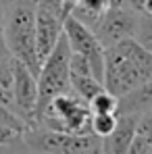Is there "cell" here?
Instances as JSON below:
<instances>
[{"instance_id": "obj_1", "label": "cell", "mask_w": 152, "mask_h": 154, "mask_svg": "<svg viewBox=\"0 0 152 154\" xmlns=\"http://www.w3.org/2000/svg\"><path fill=\"white\" fill-rule=\"evenodd\" d=\"M152 77V52L140 46L133 38L121 40L104 48L102 83L115 96H123L142 81Z\"/></svg>"}, {"instance_id": "obj_2", "label": "cell", "mask_w": 152, "mask_h": 154, "mask_svg": "<svg viewBox=\"0 0 152 154\" xmlns=\"http://www.w3.org/2000/svg\"><path fill=\"white\" fill-rule=\"evenodd\" d=\"M4 42L11 54L40 73V56L36 46V0H8L4 8Z\"/></svg>"}, {"instance_id": "obj_3", "label": "cell", "mask_w": 152, "mask_h": 154, "mask_svg": "<svg viewBox=\"0 0 152 154\" xmlns=\"http://www.w3.org/2000/svg\"><path fill=\"white\" fill-rule=\"evenodd\" d=\"M23 142L27 152H58V154H98L102 152V137L92 131L85 133H65L54 131L44 125H29L23 131Z\"/></svg>"}, {"instance_id": "obj_4", "label": "cell", "mask_w": 152, "mask_h": 154, "mask_svg": "<svg viewBox=\"0 0 152 154\" xmlns=\"http://www.w3.org/2000/svg\"><path fill=\"white\" fill-rule=\"evenodd\" d=\"M69 56H71V46H69V40L63 31L56 46L42 60V67H40V73H38V104H36L33 123H36L38 112L50 102L54 96H58L63 92H71Z\"/></svg>"}, {"instance_id": "obj_5", "label": "cell", "mask_w": 152, "mask_h": 154, "mask_svg": "<svg viewBox=\"0 0 152 154\" xmlns=\"http://www.w3.org/2000/svg\"><path fill=\"white\" fill-rule=\"evenodd\" d=\"M90 106L83 98H79L75 92H63L54 96L46 104L38 117L36 123L44 125L54 131H65V133H85L90 129Z\"/></svg>"}, {"instance_id": "obj_6", "label": "cell", "mask_w": 152, "mask_h": 154, "mask_svg": "<svg viewBox=\"0 0 152 154\" xmlns=\"http://www.w3.org/2000/svg\"><path fill=\"white\" fill-rule=\"evenodd\" d=\"M65 19L60 0H36V46L40 63L50 54L63 35Z\"/></svg>"}, {"instance_id": "obj_7", "label": "cell", "mask_w": 152, "mask_h": 154, "mask_svg": "<svg viewBox=\"0 0 152 154\" xmlns=\"http://www.w3.org/2000/svg\"><path fill=\"white\" fill-rule=\"evenodd\" d=\"M135 23H138V13L131 11L127 4H123V6H110V8H106L104 15L90 29L100 40L102 46L106 48V46H113V44H117L121 40L133 38Z\"/></svg>"}, {"instance_id": "obj_8", "label": "cell", "mask_w": 152, "mask_h": 154, "mask_svg": "<svg viewBox=\"0 0 152 154\" xmlns=\"http://www.w3.org/2000/svg\"><path fill=\"white\" fill-rule=\"evenodd\" d=\"M63 31H65L67 40H69L71 50L83 54V56L90 60L96 79L102 81V77H104V46L100 44V40L94 35V31L85 25V23L77 21L73 15H69V17L65 19Z\"/></svg>"}, {"instance_id": "obj_9", "label": "cell", "mask_w": 152, "mask_h": 154, "mask_svg": "<svg viewBox=\"0 0 152 154\" xmlns=\"http://www.w3.org/2000/svg\"><path fill=\"white\" fill-rule=\"evenodd\" d=\"M38 104V75L23 65L21 60H15V75L11 85V106L27 121V125H33Z\"/></svg>"}, {"instance_id": "obj_10", "label": "cell", "mask_w": 152, "mask_h": 154, "mask_svg": "<svg viewBox=\"0 0 152 154\" xmlns=\"http://www.w3.org/2000/svg\"><path fill=\"white\" fill-rule=\"evenodd\" d=\"M138 119H140V115H131V112L117 115L115 129L106 137H102V152L127 154L131 142H133V135L138 131Z\"/></svg>"}, {"instance_id": "obj_11", "label": "cell", "mask_w": 152, "mask_h": 154, "mask_svg": "<svg viewBox=\"0 0 152 154\" xmlns=\"http://www.w3.org/2000/svg\"><path fill=\"white\" fill-rule=\"evenodd\" d=\"M152 110V77L129 90L127 94L119 96V110L117 115L131 112V115H142Z\"/></svg>"}, {"instance_id": "obj_12", "label": "cell", "mask_w": 152, "mask_h": 154, "mask_svg": "<svg viewBox=\"0 0 152 154\" xmlns=\"http://www.w3.org/2000/svg\"><path fill=\"white\" fill-rule=\"evenodd\" d=\"M106 8H108L106 0H81V2H77L75 6L71 8V15L75 17L77 21H81L88 27H92L104 15Z\"/></svg>"}, {"instance_id": "obj_13", "label": "cell", "mask_w": 152, "mask_h": 154, "mask_svg": "<svg viewBox=\"0 0 152 154\" xmlns=\"http://www.w3.org/2000/svg\"><path fill=\"white\" fill-rule=\"evenodd\" d=\"M69 79H71V92H75L77 96L83 98L85 102L104 88V83L100 79H96L94 75H75V73H71Z\"/></svg>"}, {"instance_id": "obj_14", "label": "cell", "mask_w": 152, "mask_h": 154, "mask_svg": "<svg viewBox=\"0 0 152 154\" xmlns=\"http://www.w3.org/2000/svg\"><path fill=\"white\" fill-rule=\"evenodd\" d=\"M88 106H90V112H110V115H117V110H119V96H115L113 92L102 88L98 94H94L88 100Z\"/></svg>"}, {"instance_id": "obj_15", "label": "cell", "mask_w": 152, "mask_h": 154, "mask_svg": "<svg viewBox=\"0 0 152 154\" xmlns=\"http://www.w3.org/2000/svg\"><path fill=\"white\" fill-rule=\"evenodd\" d=\"M133 40L148 52H152V13H138Z\"/></svg>"}, {"instance_id": "obj_16", "label": "cell", "mask_w": 152, "mask_h": 154, "mask_svg": "<svg viewBox=\"0 0 152 154\" xmlns=\"http://www.w3.org/2000/svg\"><path fill=\"white\" fill-rule=\"evenodd\" d=\"M117 125V115L110 112H92L90 115V129L98 137H106Z\"/></svg>"}, {"instance_id": "obj_17", "label": "cell", "mask_w": 152, "mask_h": 154, "mask_svg": "<svg viewBox=\"0 0 152 154\" xmlns=\"http://www.w3.org/2000/svg\"><path fill=\"white\" fill-rule=\"evenodd\" d=\"M15 56L11 50L0 52V85L2 90H6L11 94V85H13V75H15Z\"/></svg>"}, {"instance_id": "obj_18", "label": "cell", "mask_w": 152, "mask_h": 154, "mask_svg": "<svg viewBox=\"0 0 152 154\" xmlns=\"http://www.w3.org/2000/svg\"><path fill=\"white\" fill-rule=\"evenodd\" d=\"M0 125H6V127H13L17 129V131H25L29 125H27V121L11 106V104H4L0 102Z\"/></svg>"}, {"instance_id": "obj_19", "label": "cell", "mask_w": 152, "mask_h": 154, "mask_svg": "<svg viewBox=\"0 0 152 154\" xmlns=\"http://www.w3.org/2000/svg\"><path fill=\"white\" fill-rule=\"evenodd\" d=\"M69 71L75 73V75H94L90 60H88L83 54H79V52H75V50H71V56H69Z\"/></svg>"}, {"instance_id": "obj_20", "label": "cell", "mask_w": 152, "mask_h": 154, "mask_svg": "<svg viewBox=\"0 0 152 154\" xmlns=\"http://www.w3.org/2000/svg\"><path fill=\"white\" fill-rule=\"evenodd\" d=\"M127 152L129 154H152V140L135 131L133 142H131V146H129Z\"/></svg>"}, {"instance_id": "obj_21", "label": "cell", "mask_w": 152, "mask_h": 154, "mask_svg": "<svg viewBox=\"0 0 152 154\" xmlns=\"http://www.w3.org/2000/svg\"><path fill=\"white\" fill-rule=\"evenodd\" d=\"M138 133H142V135L152 140V110L140 115V119H138Z\"/></svg>"}, {"instance_id": "obj_22", "label": "cell", "mask_w": 152, "mask_h": 154, "mask_svg": "<svg viewBox=\"0 0 152 154\" xmlns=\"http://www.w3.org/2000/svg\"><path fill=\"white\" fill-rule=\"evenodd\" d=\"M77 2H81V0H60V4H63V13H65V17H69V15H71V8L75 6Z\"/></svg>"}, {"instance_id": "obj_23", "label": "cell", "mask_w": 152, "mask_h": 154, "mask_svg": "<svg viewBox=\"0 0 152 154\" xmlns=\"http://www.w3.org/2000/svg\"><path fill=\"white\" fill-rule=\"evenodd\" d=\"M0 102L11 104V94H8L6 90H2V85H0Z\"/></svg>"}, {"instance_id": "obj_24", "label": "cell", "mask_w": 152, "mask_h": 154, "mask_svg": "<svg viewBox=\"0 0 152 154\" xmlns=\"http://www.w3.org/2000/svg\"><path fill=\"white\" fill-rule=\"evenodd\" d=\"M106 2H108V8L110 6H123L125 4V0H106Z\"/></svg>"}, {"instance_id": "obj_25", "label": "cell", "mask_w": 152, "mask_h": 154, "mask_svg": "<svg viewBox=\"0 0 152 154\" xmlns=\"http://www.w3.org/2000/svg\"><path fill=\"white\" fill-rule=\"evenodd\" d=\"M144 13H152V0H144Z\"/></svg>"}]
</instances>
